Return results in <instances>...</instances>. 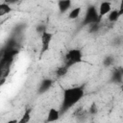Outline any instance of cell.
<instances>
[{"instance_id":"obj_19","label":"cell","mask_w":123,"mask_h":123,"mask_svg":"<svg viewBox=\"0 0 123 123\" xmlns=\"http://www.w3.org/2000/svg\"><path fill=\"white\" fill-rule=\"evenodd\" d=\"M36 30H37V32L38 34H40V35H41L42 33H44L45 31H47V30H46V26H45L44 24H38V25L37 26V29H36Z\"/></svg>"},{"instance_id":"obj_16","label":"cell","mask_w":123,"mask_h":123,"mask_svg":"<svg viewBox=\"0 0 123 123\" xmlns=\"http://www.w3.org/2000/svg\"><path fill=\"white\" fill-rule=\"evenodd\" d=\"M114 62H115L114 57L111 55H108L103 59V65L105 67H111V65L114 64Z\"/></svg>"},{"instance_id":"obj_17","label":"cell","mask_w":123,"mask_h":123,"mask_svg":"<svg viewBox=\"0 0 123 123\" xmlns=\"http://www.w3.org/2000/svg\"><path fill=\"white\" fill-rule=\"evenodd\" d=\"M87 111H88V114L89 115H95V114H97L98 113V111H99L97 104L95 102H92L90 104V106H89V108H88Z\"/></svg>"},{"instance_id":"obj_18","label":"cell","mask_w":123,"mask_h":123,"mask_svg":"<svg viewBox=\"0 0 123 123\" xmlns=\"http://www.w3.org/2000/svg\"><path fill=\"white\" fill-rule=\"evenodd\" d=\"M99 27H100V23H94L88 26V32L89 33H96L99 31Z\"/></svg>"},{"instance_id":"obj_12","label":"cell","mask_w":123,"mask_h":123,"mask_svg":"<svg viewBox=\"0 0 123 123\" xmlns=\"http://www.w3.org/2000/svg\"><path fill=\"white\" fill-rule=\"evenodd\" d=\"M12 12V8L10 6L9 3L7 2H2L0 3V16L7 15Z\"/></svg>"},{"instance_id":"obj_7","label":"cell","mask_w":123,"mask_h":123,"mask_svg":"<svg viewBox=\"0 0 123 123\" xmlns=\"http://www.w3.org/2000/svg\"><path fill=\"white\" fill-rule=\"evenodd\" d=\"M53 84H54V81L51 78H45V79H43L40 82V84H39V86L37 87V93L40 94V95L41 94H44L45 92H47L52 87Z\"/></svg>"},{"instance_id":"obj_3","label":"cell","mask_w":123,"mask_h":123,"mask_svg":"<svg viewBox=\"0 0 123 123\" xmlns=\"http://www.w3.org/2000/svg\"><path fill=\"white\" fill-rule=\"evenodd\" d=\"M94 23H100L99 21V14L98 10L94 5H89L86 9V14L84 16L82 25L83 26H89Z\"/></svg>"},{"instance_id":"obj_23","label":"cell","mask_w":123,"mask_h":123,"mask_svg":"<svg viewBox=\"0 0 123 123\" xmlns=\"http://www.w3.org/2000/svg\"><path fill=\"white\" fill-rule=\"evenodd\" d=\"M92 123H95V122H92Z\"/></svg>"},{"instance_id":"obj_14","label":"cell","mask_w":123,"mask_h":123,"mask_svg":"<svg viewBox=\"0 0 123 123\" xmlns=\"http://www.w3.org/2000/svg\"><path fill=\"white\" fill-rule=\"evenodd\" d=\"M68 70H69V67H67L65 64H63V65L59 66V67L56 69L55 74H56V76H57L58 78H62V77L65 76V75L68 73Z\"/></svg>"},{"instance_id":"obj_9","label":"cell","mask_w":123,"mask_h":123,"mask_svg":"<svg viewBox=\"0 0 123 123\" xmlns=\"http://www.w3.org/2000/svg\"><path fill=\"white\" fill-rule=\"evenodd\" d=\"M88 115V111L86 110L83 106H80L78 108L75 109V111H73V116L77 119V120H85V118Z\"/></svg>"},{"instance_id":"obj_20","label":"cell","mask_w":123,"mask_h":123,"mask_svg":"<svg viewBox=\"0 0 123 123\" xmlns=\"http://www.w3.org/2000/svg\"><path fill=\"white\" fill-rule=\"evenodd\" d=\"M122 43H123V38H122V37H114V38H113V44H114L115 46H120Z\"/></svg>"},{"instance_id":"obj_22","label":"cell","mask_w":123,"mask_h":123,"mask_svg":"<svg viewBox=\"0 0 123 123\" xmlns=\"http://www.w3.org/2000/svg\"><path fill=\"white\" fill-rule=\"evenodd\" d=\"M120 88H121V91L123 92V83H122V84L120 85Z\"/></svg>"},{"instance_id":"obj_4","label":"cell","mask_w":123,"mask_h":123,"mask_svg":"<svg viewBox=\"0 0 123 123\" xmlns=\"http://www.w3.org/2000/svg\"><path fill=\"white\" fill-rule=\"evenodd\" d=\"M53 33L45 31L40 35V41H41V47H40V52H39V58H41L48 50L50 49V44L53 39Z\"/></svg>"},{"instance_id":"obj_1","label":"cell","mask_w":123,"mask_h":123,"mask_svg":"<svg viewBox=\"0 0 123 123\" xmlns=\"http://www.w3.org/2000/svg\"><path fill=\"white\" fill-rule=\"evenodd\" d=\"M85 96V86H76L62 89V100L61 105V114L65 113L74 107Z\"/></svg>"},{"instance_id":"obj_8","label":"cell","mask_w":123,"mask_h":123,"mask_svg":"<svg viewBox=\"0 0 123 123\" xmlns=\"http://www.w3.org/2000/svg\"><path fill=\"white\" fill-rule=\"evenodd\" d=\"M61 117V111L60 110L52 107L49 109L48 112H47V116H46V119H45V123H53V122H56L60 119Z\"/></svg>"},{"instance_id":"obj_21","label":"cell","mask_w":123,"mask_h":123,"mask_svg":"<svg viewBox=\"0 0 123 123\" xmlns=\"http://www.w3.org/2000/svg\"><path fill=\"white\" fill-rule=\"evenodd\" d=\"M118 12H119V14H120V16H121V15H123V0H122V1L120 2V4H119Z\"/></svg>"},{"instance_id":"obj_13","label":"cell","mask_w":123,"mask_h":123,"mask_svg":"<svg viewBox=\"0 0 123 123\" xmlns=\"http://www.w3.org/2000/svg\"><path fill=\"white\" fill-rule=\"evenodd\" d=\"M120 18V14L118 12V9H114L111 10V12L108 14V20L111 23H115L118 21V19Z\"/></svg>"},{"instance_id":"obj_11","label":"cell","mask_w":123,"mask_h":123,"mask_svg":"<svg viewBox=\"0 0 123 123\" xmlns=\"http://www.w3.org/2000/svg\"><path fill=\"white\" fill-rule=\"evenodd\" d=\"M32 119V109L27 107L24 110L23 114L21 115V117L17 120V123H29Z\"/></svg>"},{"instance_id":"obj_6","label":"cell","mask_w":123,"mask_h":123,"mask_svg":"<svg viewBox=\"0 0 123 123\" xmlns=\"http://www.w3.org/2000/svg\"><path fill=\"white\" fill-rule=\"evenodd\" d=\"M111 2H108V1H104V2H101L100 3V6H99V9H98V14H99V21L101 22L102 18L106 15V14H109L111 12Z\"/></svg>"},{"instance_id":"obj_2","label":"cell","mask_w":123,"mask_h":123,"mask_svg":"<svg viewBox=\"0 0 123 123\" xmlns=\"http://www.w3.org/2000/svg\"><path fill=\"white\" fill-rule=\"evenodd\" d=\"M84 61V54L79 48L69 49L64 55V64L67 67H71L77 63H81Z\"/></svg>"},{"instance_id":"obj_10","label":"cell","mask_w":123,"mask_h":123,"mask_svg":"<svg viewBox=\"0 0 123 123\" xmlns=\"http://www.w3.org/2000/svg\"><path fill=\"white\" fill-rule=\"evenodd\" d=\"M72 6V2L70 0H61L58 2V9L61 13H65L70 10Z\"/></svg>"},{"instance_id":"obj_5","label":"cell","mask_w":123,"mask_h":123,"mask_svg":"<svg viewBox=\"0 0 123 123\" xmlns=\"http://www.w3.org/2000/svg\"><path fill=\"white\" fill-rule=\"evenodd\" d=\"M110 82L115 85H121L123 83V66H117L112 70Z\"/></svg>"},{"instance_id":"obj_15","label":"cell","mask_w":123,"mask_h":123,"mask_svg":"<svg viewBox=\"0 0 123 123\" xmlns=\"http://www.w3.org/2000/svg\"><path fill=\"white\" fill-rule=\"evenodd\" d=\"M82 12V8L81 7H76V8H73L69 13H68V18L71 19V20H74V19H77L79 17V15L81 14Z\"/></svg>"}]
</instances>
